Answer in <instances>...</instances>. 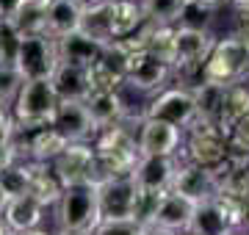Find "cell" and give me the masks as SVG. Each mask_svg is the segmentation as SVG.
I'll use <instances>...</instances> for the list:
<instances>
[{
    "instance_id": "1",
    "label": "cell",
    "mask_w": 249,
    "mask_h": 235,
    "mask_svg": "<svg viewBox=\"0 0 249 235\" xmlns=\"http://www.w3.org/2000/svg\"><path fill=\"white\" fill-rule=\"evenodd\" d=\"M94 161H97V183L106 177H124L133 172L139 161V144L136 136L124 125L100 130L97 138L91 141Z\"/></svg>"
},
{
    "instance_id": "2",
    "label": "cell",
    "mask_w": 249,
    "mask_h": 235,
    "mask_svg": "<svg viewBox=\"0 0 249 235\" xmlns=\"http://www.w3.org/2000/svg\"><path fill=\"white\" fill-rule=\"evenodd\" d=\"M58 105V97L53 91L50 81H28L19 86L17 97L11 102V119L17 130H39V127H50Z\"/></svg>"
},
{
    "instance_id": "3",
    "label": "cell",
    "mask_w": 249,
    "mask_h": 235,
    "mask_svg": "<svg viewBox=\"0 0 249 235\" xmlns=\"http://www.w3.org/2000/svg\"><path fill=\"white\" fill-rule=\"evenodd\" d=\"M249 78V45L241 39L224 36L216 39L213 50L205 61L199 81L219 86H238Z\"/></svg>"
},
{
    "instance_id": "4",
    "label": "cell",
    "mask_w": 249,
    "mask_h": 235,
    "mask_svg": "<svg viewBox=\"0 0 249 235\" xmlns=\"http://www.w3.org/2000/svg\"><path fill=\"white\" fill-rule=\"evenodd\" d=\"M55 218H58V227H61V230H75V233H89L91 235V230L100 224L94 183L64 188L61 199L55 202Z\"/></svg>"
},
{
    "instance_id": "5",
    "label": "cell",
    "mask_w": 249,
    "mask_h": 235,
    "mask_svg": "<svg viewBox=\"0 0 249 235\" xmlns=\"http://www.w3.org/2000/svg\"><path fill=\"white\" fill-rule=\"evenodd\" d=\"M216 45V36L208 28H183L175 25V36H172V58L169 67L172 72L180 75H199L205 61Z\"/></svg>"
},
{
    "instance_id": "6",
    "label": "cell",
    "mask_w": 249,
    "mask_h": 235,
    "mask_svg": "<svg viewBox=\"0 0 249 235\" xmlns=\"http://www.w3.org/2000/svg\"><path fill=\"white\" fill-rule=\"evenodd\" d=\"M55 64H58V55H55L53 39L25 36V39H19L11 67L17 69L22 83H28V81H50V75L55 72Z\"/></svg>"
},
{
    "instance_id": "7",
    "label": "cell",
    "mask_w": 249,
    "mask_h": 235,
    "mask_svg": "<svg viewBox=\"0 0 249 235\" xmlns=\"http://www.w3.org/2000/svg\"><path fill=\"white\" fill-rule=\"evenodd\" d=\"M94 194H97L100 221H103V218H106V221L133 218L139 188H136V183L130 180V174H124V177H106V180L94 183Z\"/></svg>"
},
{
    "instance_id": "8",
    "label": "cell",
    "mask_w": 249,
    "mask_h": 235,
    "mask_svg": "<svg viewBox=\"0 0 249 235\" xmlns=\"http://www.w3.org/2000/svg\"><path fill=\"white\" fill-rule=\"evenodd\" d=\"M186 130V161L216 172L227 161V136L216 125H205V122H191Z\"/></svg>"
},
{
    "instance_id": "9",
    "label": "cell",
    "mask_w": 249,
    "mask_h": 235,
    "mask_svg": "<svg viewBox=\"0 0 249 235\" xmlns=\"http://www.w3.org/2000/svg\"><path fill=\"white\" fill-rule=\"evenodd\" d=\"M172 78V67L160 61L158 55L147 50H133L127 58V72H124V89L142 91V94H158Z\"/></svg>"
},
{
    "instance_id": "10",
    "label": "cell",
    "mask_w": 249,
    "mask_h": 235,
    "mask_svg": "<svg viewBox=\"0 0 249 235\" xmlns=\"http://www.w3.org/2000/svg\"><path fill=\"white\" fill-rule=\"evenodd\" d=\"M50 169L61 180L64 188L97 183V161H94L91 144H67L64 152L50 163Z\"/></svg>"
},
{
    "instance_id": "11",
    "label": "cell",
    "mask_w": 249,
    "mask_h": 235,
    "mask_svg": "<svg viewBox=\"0 0 249 235\" xmlns=\"http://www.w3.org/2000/svg\"><path fill=\"white\" fill-rule=\"evenodd\" d=\"M127 58H130V50L124 47V42H111L100 47L97 61L89 67L91 91H119L127 72Z\"/></svg>"
},
{
    "instance_id": "12",
    "label": "cell",
    "mask_w": 249,
    "mask_h": 235,
    "mask_svg": "<svg viewBox=\"0 0 249 235\" xmlns=\"http://www.w3.org/2000/svg\"><path fill=\"white\" fill-rule=\"evenodd\" d=\"M144 119H158V122H166V125L178 127V130H186V127L196 119L191 91L188 89L158 91V94L152 97V102L144 108Z\"/></svg>"
},
{
    "instance_id": "13",
    "label": "cell",
    "mask_w": 249,
    "mask_h": 235,
    "mask_svg": "<svg viewBox=\"0 0 249 235\" xmlns=\"http://www.w3.org/2000/svg\"><path fill=\"white\" fill-rule=\"evenodd\" d=\"M50 127H53L67 144H91L97 138V127H94V122H91L89 111H86L83 102L58 100Z\"/></svg>"
},
{
    "instance_id": "14",
    "label": "cell",
    "mask_w": 249,
    "mask_h": 235,
    "mask_svg": "<svg viewBox=\"0 0 249 235\" xmlns=\"http://www.w3.org/2000/svg\"><path fill=\"white\" fill-rule=\"evenodd\" d=\"M172 194L188 199V202H208L219 194V183H216V174L211 169H202L196 163L178 161V169H175V177H172Z\"/></svg>"
},
{
    "instance_id": "15",
    "label": "cell",
    "mask_w": 249,
    "mask_h": 235,
    "mask_svg": "<svg viewBox=\"0 0 249 235\" xmlns=\"http://www.w3.org/2000/svg\"><path fill=\"white\" fill-rule=\"evenodd\" d=\"M178 169V158H155V155H139L130 180L136 183L139 194L160 197L172 188V177Z\"/></svg>"
},
{
    "instance_id": "16",
    "label": "cell",
    "mask_w": 249,
    "mask_h": 235,
    "mask_svg": "<svg viewBox=\"0 0 249 235\" xmlns=\"http://www.w3.org/2000/svg\"><path fill=\"white\" fill-rule=\"evenodd\" d=\"M139 155H155V158H178V150L183 144V130L158 122V119H142L139 125Z\"/></svg>"
},
{
    "instance_id": "17",
    "label": "cell",
    "mask_w": 249,
    "mask_h": 235,
    "mask_svg": "<svg viewBox=\"0 0 249 235\" xmlns=\"http://www.w3.org/2000/svg\"><path fill=\"white\" fill-rule=\"evenodd\" d=\"M191 213H194V202H188V199L166 191V194H160L158 202H155L147 227L158 230V233H166V235H183L188 230Z\"/></svg>"
},
{
    "instance_id": "18",
    "label": "cell",
    "mask_w": 249,
    "mask_h": 235,
    "mask_svg": "<svg viewBox=\"0 0 249 235\" xmlns=\"http://www.w3.org/2000/svg\"><path fill=\"white\" fill-rule=\"evenodd\" d=\"M83 105L89 111V117H91V122H94V127H97V133L127 122L122 91H89V97L83 100Z\"/></svg>"
},
{
    "instance_id": "19",
    "label": "cell",
    "mask_w": 249,
    "mask_h": 235,
    "mask_svg": "<svg viewBox=\"0 0 249 235\" xmlns=\"http://www.w3.org/2000/svg\"><path fill=\"white\" fill-rule=\"evenodd\" d=\"M235 227H232V218L224 210L222 199L213 197V199H208V202L194 205V213H191L186 235H227Z\"/></svg>"
},
{
    "instance_id": "20",
    "label": "cell",
    "mask_w": 249,
    "mask_h": 235,
    "mask_svg": "<svg viewBox=\"0 0 249 235\" xmlns=\"http://www.w3.org/2000/svg\"><path fill=\"white\" fill-rule=\"evenodd\" d=\"M111 11H114V0H86L80 9V25L78 31L100 47L111 45Z\"/></svg>"
},
{
    "instance_id": "21",
    "label": "cell",
    "mask_w": 249,
    "mask_h": 235,
    "mask_svg": "<svg viewBox=\"0 0 249 235\" xmlns=\"http://www.w3.org/2000/svg\"><path fill=\"white\" fill-rule=\"evenodd\" d=\"M50 83H53V91L58 100H67V102H83L89 97V69H80V67H72V64H55V72L50 75Z\"/></svg>"
},
{
    "instance_id": "22",
    "label": "cell",
    "mask_w": 249,
    "mask_h": 235,
    "mask_svg": "<svg viewBox=\"0 0 249 235\" xmlns=\"http://www.w3.org/2000/svg\"><path fill=\"white\" fill-rule=\"evenodd\" d=\"M42 213H45V208L36 202L31 194H25V197H17V199H9V205H6V210H3V224L9 227V233L19 235V233H31V230H39V224H42Z\"/></svg>"
},
{
    "instance_id": "23",
    "label": "cell",
    "mask_w": 249,
    "mask_h": 235,
    "mask_svg": "<svg viewBox=\"0 0 249 235\" xmlns=\"http://www.w3.org/2000/svg\"><path fill=\"white\" fill-rule=\"evenodd\" d=\"M80 0H50L47 3V22H45V36L53 42L75 34L80 25Z\"/></svg>"
},
{
    "instance_id": "24",
    "label": "cell",
    "mask_w": 249,
    "mask_h": 235,
    "mask_svg": "<svg viewBox=\"0 0 249 235\" xmlns=\"http://www.w3.org/2000/svg\"><path fill=\"white\" fill-rule=\"evenodd\" d=\"M191 100H194V122H205V125H216L219 127V117H222V105H224V94H227V86H219V83H194L191 86Z\"/></svg>"
},
{
    "instance_id": "25",
    "label": "cell",
    "mask_w": 249,
    "mask_h": 235,
    "mask_svg": "<svg viewBox=\"0 0 249 235\" xmlns=\"http://www.w3.org/2000/svg\"><path fill=\"white\" fill-rule=\"evenodd\" d=\"M47 3L50 0H19L17 11L6 19L19 39L25 36H45V22H47Z\"/></svg>"
},
{
    "instance_id": "26",
    "label": "cell",
    "mask_w": 249,
    "mask_h": 235,
    "mask_svg": "<svg viewBox=\"0 0 249 235\" xmlns=\"http://www.w3.org/2000/svg\"><path fill=\"white\" fill-rule=\"evenodd\" d=\"M55 55H58L61 64H72V67H80V69H89L91 64L97 61L100 45L91 42L89 36H83L80 31H75V34L55 42Z\"/></svg>"
},
{
    "instance_id": "27",
    "label": "cell",
    "mask_w": 249,
    "mask_h": 235,
    "mask_svg": "<svg viewBox=\"0 0 249 235\" xmlns=\"http://www.w3.org/2000/svg\"><path fill=\"white\" fill-rule=\"evenodd\" d=\"M144 11L139 0H114V11H111V36L114 42L136 36L144 28Z\"/></svg>"
},
{
    "instance_id": "28",
    "label": "cell",
    "mask_w": 249,
    "mask_h": 235,
    "mask_svg": "<svg viewBox=\"0 0 249 235\" xmlns=\"http://www.w3.org/2000/svg\"><path fill=\"white\" fill-rule=\"evenodd\" d=\"M61 180L53 174L50 163H31V185L28 194L42 205V208H55V202L61 199Z\"/></svg>"
},
{
    "instance_id": "29",
    "label": "cell",
    "mask_w": 249,
    "mask_h": 235,
    "mask_svg": "<svg viewBox=\"0 0 249 235\" xmlns=\"http://www.w3.org/2000/svg\"><path fill=\"white\" fill-rule=\"evenodd\" d=\"M64 147H67V141L53 127H39V130H34V136L28 138L25 155L31 158V163H53L64 152Z\"/></svg>"
},
{
    "instance_id": "30",
    "label": "cell",
    "mask_w": 249,
    "mask_h": 235,
    "mask_svg": "<svg viewBox=\"0 0 249 235\" xmlns=\"http://www.w3.org/2000/svg\"><path fill=\"white\" fill-rule=\"evenodd\" d=\"M249 111V91L244 83L238 86H227V94H224V105H222V117H219V130L224 136H230V130L235 127L244 114Z\"/></svg>"
},
{
    "instance_id": "31",
    "label": "cell",
    "mask_w": 249,
    "mask_h": 235,
    "mask_svg": "<svg viewBox=\"0 0 249 235\" xmlns=\"http://www.w3.org/2000/svg\"><path fill=\"white\" fill-rule=\"evenodd\" d=\"M188 0H139L144 19L152 25H178Z\"/></svg>"
},
{
    "instance_id": "32",
    "label": "cell",
    "mask_w": 249,
    "mask_h": 235,
    "mask_svg": "<svg viewBox=\"0 0 249 235\" xmlns=\"http://www.w3.org/2000/svg\"><path fill=\"white\" fill-rule=\"evenodd\" d=\"M28 185H31V161H25V163L14 161L9 169L0 172V188H3V194L9 199L25 197Z\"/></svg>"
},
{
    "instance_id": "33",
    "label": "cell",
    "mask_w": 249,
    "mask_h": 235,
    "mask_svg": "<svg viewBox=\"0 0 249 235\" xmlns=\"http://www.w3.org/2000/svg\"><path fill=\"white\" fill-rule=\"evenodd\" d=\"M19 86H22V78L17 75V69L11 64H0V105L3 108H11Z\"/></svg>"
},
{
    "instance_id": "34",
    "label": "cell",
    "mask_w": 249,
    "mask_h": 235,
    "mask_svg": "<svg viewBox=\"0 0 249 235\" xmlns=\"http://www.w3.org/2000/svg\"><path fill=\"white\" fill-rule=\"evenodd\" d=\"M91 235H142V224L133 218H124V221H100Z\"/></svg>"
},
{
    "instance_id": "35",
    "label": "cell",
    "mask_w": 249,
    "mask_h": 235,
    "mask_svg": "<svg viewBox=\"0 0 249 235\" xmlns=\"http://www.w3.org/2000/svg\"><path fill=\"white\" fill-rule=\"evenodd\" d=\"M232 39H241L249 45V9H241L235 11V19H232Z\"/></svg>"
},
{
    "instance_id": "36",
    "label": "cell",
    "mask_w": 249,
    "mask_h": 235,
    "mask_svg": "<svg viewBox=\"0 0 249 235\" xmlns=\"http://www.w3.org/2000/svg\"><path fill=\"white\" fill-rule=\"evenodd\" d=\"M14 133H17V127H14L11 111L0 105V144H9L11 138H14Z\"/></svg>"
},
{
    "instance_id": "37",
    "label": "cell",
    "mask_w": 249,
    "mask_h": 235,
    "mask_svg": "<svg viewBox=\"0 0 249 235\" xmlns=\"http://www.w3.org/2000/svg\"><path fill=\"white\" fill-rule=\"evenodd\" d=\"M14 161H19V144L11 138L9 144H0V172L9 169Z\"/></svg>"
},
{
    "instance_id": "38",
    "label": "cell",
    "mask_w": 249,
    "mask_h": 235,
    "mask_svg": "<svg viewBox=\"0 0 249 235\" xmlns=\"http://www.w3.org/2000/svg\"><path fill=\"white\" fill-rule=\"evenodd\" d=\"M230 136L238 138V141H244V144H249V111L238 119V122H235V127L230 130Z\"/></svg>"
},
{
    "instance_id": "39",
    "label": "cell",
    "mask_w": 249,
    "mask_h": 235,
    "mask_svg": "<svg viewBox=\"0 0 249 235\" xmlns=\"http://www.w3.org/2000/svg\"><path fill=\"white\" fill-rule=\"evenodd\" d=\"M17 6H19V0H0V19H11Z\"/></svg>"
},
{
    "instance_id": "40",
    "label": "cell",
    "mask_w": 249,
    "mask_h": 235,
    "mask_svg": "<svg viewBox=\"0 0 249 235\" xmlns=\"http://www.w3.org/2000/svg\"><path fill=\"white\" fill-rule=\"evenodd\" d=\"M191 3H196V6H202V9H216L222 0H191Z\"/></svg>"
},
{
    "instance_id": "41",
    "label": "cell",
    "mask_w": 249,
    "mask_h": 235,
    "mask_svg": "<svg viewBox=\"0 0 249 235\" xmlns=\"http://www.w3.org/2000/svg\"><path fill=\"white\" fill-rule=\"evenodd\" d=\"M6 205H9V197L3 194V188H0V216H3V210H6Z\"/></svg>"
},
{
    "instance_id": "42",
    "label": "cell",
    "mask_w": 249,
    "mask_h": 235,
    "mask_svg": "<svg viewBox=\"0 0 249 235\" xmlns=\"http://www.w3.org/2000/svg\"><path fill=\"white\" fill-rule=\"evenodd\" d=\"M142 235H166V233H158V230H152V227L142 224Z\"/></svg>"
},
{
    "instance_id": "43",
    "label": "cell",
    "mask_w": 249,
    "mask_h": 235,
    "mask_svg": "<svg viewBox=\"0 0 249 235\" xmlns=\"http://www.w3.org/2000/svg\"><path fill=\"white\" fill-rule=\"evenodd\" d=\"M230 3H232V6H235V9H249V0H230Z\"/></svg>"
},
{
    "instance_id": "44",
    "label": "cell",
    "mask_w": 249,
    "mask_h": 235,
    "mask_svg": "<svg viewBox=\"0 0 249 235\" xmlns=\"http://www.w3.org/2000/svg\"><path fill=\"white\" fill-rule=\"evenodd\" d=\"M19 235H50V233H47V230H42V227H39V230H31V233H19Z\"/></svg>"
},
{
    "instance_id": "45",
    "label": "cell",
    "mask_w": 249,
    "mask_h": 235,
    "mask_svg": "<svg viewBox=\"0 0 249 235\" xmlns=\"http://www.w3.org/2000/svg\"><path fill=\"white\" fill-rule=\"evenodd\" d=\"M55 235H89V233H75V230H58Z\"/></svg>"
},
{
    "instance_id": "46",
    "label": "cell",
    "mask_w": 249,
    "mask_h": 235,
    "mask_svg": "<svg viewBox=\"0 0 249 235\" xmlns=\"http://www.w3.org/2000/svg\"><path fill=\"white\" fill-rule=\"evenodd\" d=\"M0 235H14V233H9V227H6L3 221H0Z\"/></svg>"
},
{
    "instance_id": "47",
    "label": "cell",
    "mask_w": 249,
    "mask_h": 235,
    "mask_svg": "<svg viewBox=\"0 0 249 235\" xmlns=\"http://www.w3.org/2000/svg\"><path fill=\"white\" fill-rule=\"evenodd\" d=\"M80 3H86V0H80Z\"/></svg>"
}]
</instances>
